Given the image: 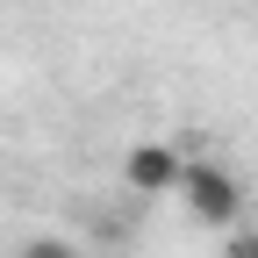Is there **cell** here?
Masks as SVG:
<instances>
[{
  "label": "cell",
  "mask_w": 258,
  "mask_h": 258,
  "mask_svg": "<svg viewBox=\"0 0 258 258\" xmlns=\"http://www.w3.org/2000/svg\"><path fill=\"white\" fill-rule=\"evenodd\" d=\"M179 194L194 222H208V230H237L244 222V179L230 165H215V158H179Z\"/></svg>",
  "instance_id": "cell-1"
},
{
  "label": "cell",
  "mask_w": 258,
  "mask_h": 258,
  "mask_svg": "<svg viewBox=\"0 0 258 258\" xmlns=\"http://www.w3.org/2000/svg\"><path fill=\"white\" fill-rule=\"evenodd\" d=\"M122 186L129 194H172L179 186V151L172 144H129L122 151Z\"/></svg>",
  "instance_id": "cell-2"
},
{
  "label": "cell",
  "mask_w": 258,
  "mask_h": 258,
  "mask_svg": "<svg viewBox=\"0 0 258 258\" xmlns=\"http://www.w3.org/2000/svg\"><path fill=\"white\" fill-rule=\"evenodd\" d=\"M22 258H79V251H72V237H29Z\"/></svg>",
  "instance_id": "cell-3"
},
{
  "label": "cell",
  "mask_w": 258,
  "mask_h": 258,
  "mask_svg": "<svg viewBox=\"0 0 258 258\" xmlns=\"http://www.w3.org/2000/svg\"><path fill=\"white\" fill-rule=\"evenodd\" d=\"M230 258H258V222H251V230L237 222V237H230Z\"/></svg>",
  "instance_id": "cell-4"
}]
</instances>
